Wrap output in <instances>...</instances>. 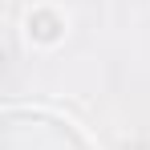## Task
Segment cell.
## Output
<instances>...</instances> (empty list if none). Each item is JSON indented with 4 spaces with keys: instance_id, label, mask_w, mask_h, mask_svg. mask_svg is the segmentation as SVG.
Returning <instances> with one entry per match:
<instances>
[{
    "instance_id": "cell-1",
    "label": "cell",
    "mask_w": 150,
    "mask_h": 150,
    "mask_svg": "<svg viewBox=\"0 0 150 150\" xmlns=\"http://www.w3.org/2000/svg\"><path fill=\"white\" fill-rule=\"evenodd\" d=\"M61 33H65V21H61L53 8H37V12H28V37H33V41L53 45V41H61Z\"/></svg>"
}]
</instances>
